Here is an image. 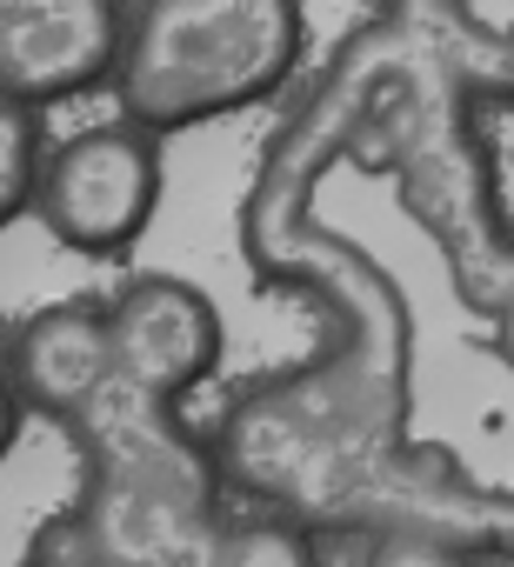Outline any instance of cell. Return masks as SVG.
<instances>
[{"label": "cell", "instance_id": "6da1fadb", "mask_svg": "<svg viewBox=\"0 0 514 567\" xmlns=\"http://www.w3.org/2000/svg\"><path fill=\"white\" fill-rule=\"evenodd\" d=\"M295 54V0H141L114 34V87L141 127H194L268 101Z\"/></svg>", "mask_w": 514, "mask_h": 567}, {"label": "cell", "instance_id": "7a4b0ae2", "mask_svg": "<svg viewBox=\"0 0 514 567\" xmlns=\"http://www.w3.org/2000/svg\"><path fill=\"white\" fill-rule=\"evenodd\" d=\"M161 194V167L141 127H88L41 161L34 214L74 254H121Z\"/></svg>", "mask_w": 514, "mask_h": 567}, {"label": "cell", "instance_id": "3957f363", "mask_svg": "<svg viewBox=\"0 0 514 567\" xmlns=\"http://www.w3.org/2000/svg\"><path fill=\"white\" fill-rule=\"evenodd\" d=\"M107 354H114V381L167 401L214 368L220 321H214L201 288L147 274V280H127L107 301Z\"/></svg>", "mask_w": 514, "mask_h": 567}, {"label": "cell", "instance_id": "277c9868", "mask_svg": "<svg viewBox=\"0 0 514 567\" xmlns=\"http://www.w3.org/2000/svg\"><path fill=\"white\" fill-rule=\"evenodd\" d=\"M0 381L21 401V414H81L101 401V388L114 381V354H107V308L94 301H61L28 315L8 334L0 354Z\"/></svg>", "mask_w": 514, "mask_h": 567}, {"label": "cell", "instance_id": "5b68a950", "mask_svg": "<svg viewBox=\"0 0 514 567\" xmlns=\"http://www.w3.org/2000/svg\"><path fill=\"white\" fill-rule=\"evenodd\" d=\"M41 121L34 107L0 87V227H8L21 207H34V181H41Z\"/></svg>", "mask_w": 514, "mask_h": 567}, {"label": "cell", "instance_id": "8992f818", "mask_svg": "<svg viewBox=\"0 0 514 567\" xmlns=\"http://www.w3.org/2000/svg\"><path fill=\"white\" fill-rule=\"evenodd\" d=\"M368 567H467V560L434 534H381L368 547Z\"/></svg>", "mask_w": 514, "mask_h": 567}, {"label": "cell", "instance_id": "52a82bcc", "mask_svg": "<svg viewBox=\"0 0 514 567\" xmlns=\"http://www.w3.org/2000/svg\"><path fill=\"white\" fill-rule=\"evenodd\" d=\"M14 434H21V401L8 394V381H0V461L14 454Z\"/></svg>", "mask_w": 514, "mask_h": 567}]
</instances>
